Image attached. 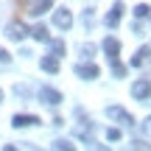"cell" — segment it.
<instances>
[{"label": "cell", "mask_w": 151, "mask_h": 151, "mask_svg": "<svg viewBox=\"0 0 151 151\" xmlns=\"http://www.w3.org/2000/svg\"><path fill=\"white\" fill-rule=\"evenodd\" d=\"M104 53H106V59L112 62V70H115V76L120 78V76H123L126 70H123V65L118 62V53H120V42H118L115 37H106V39H104Z\"/></svg>", "instance_id": "6da1fadb"}, {"label": "cell", "mask_w": 151, "mask_h": 151, "mask_svg": "<svg viewBox=\"0 0 151 151\" xmlns=\"http://www.w3.org/2000/svg\"><path fill=\"white\" fill-rule=\"evenodd\" d=\"M106 118L115 120V123H120V126H134V118H132L123 106H106Z\"/></svg>", "instance_id": "7a4b0ae2"}, {"label": "cell", "mask_w": 151, "mask_h": 151, "mask_svg": "<svg viewBox=\"0 0 151 151\" xmlns=\"http://www.w3.org/2000/svg\"><path fill=\"white\" fill-rule=\"evenodd\" d=\"M132 98H137V101L151 98V81L148 78H137L134 84H132Z\"/></svg>", "instance_id": "3957f363"}, {"label": "cell", "mask_w": 151, "mask_h": 151, "mask_svg": "<svg viewBox=\"0 0 151 151\" xmlns=\"http://www.w3.org/2000/svg\"><path fill=\"white\" fill-rule=\"evenodd\" d=\"M6 37L20 42V39H25V37H28V25H25V22H20V20L9 22V25H6Z\"/></svg>", "instance_id": "277c9868"}, {"label": "cell", "mask_w": 151, "mask_h": 151, "mask_svg": "<svg viewBox=\"0 0 151 151\" xmlns=\"http://www.w3.org/2000/svg\"><path fill=\"white\" fill-rule=\"evenodd\" d=\"M50 0H42V3H39V0H34V3H17V11H25V14H42V11H48L50 9Z\"/></svg>", "instance_id": "5b68a950"}, {"label": "cell", "mask_w": 151, "mask_h": 151, "mask_svg": "<svg viewBox=\"0 0 151 151\" xmlns=\"http://www.w3.org/2000/svg\"><path fill=\"white\" fill-rule=\"evenodd\" d=\"M53 25L62 28V31H67V28L73 25V14H70V9H56V11H53Z\"/></svg>", "instance_id": "8992f818"}, {"label": "cell", "mask_w": 151, "mask_h": 151, "mask_svg": "<svg viewBox=\"0 0 151 151\" xmlns=\"http://www.w3.org/2000/svg\"><path fill=\"white\" fill-rule=\"evenodd\" d=\"M39 101L50 104V106H59V104L65 101V95H62L59 90H50V87H42V90H39Z\"/></svg>", "instance_id": "52a82bcc"}, {"label": "cell", "mask_w": 151, "mask_h": 151, "mask_svg": "<svg viewBox=\"0 0 151 151\" xmlns=\"http://www.w3.org/2000/svg\"><path fill=\"white\" fill-rule=\"evenodd\" d=\"M37 123H42L37 115H14L11 118V126L14 129H28V126H37Z\"/></svg>", "instance_id": "ba28073f"}, {"label": "cell", "mask_w": 151, "mask_h": 151, "mask_svg": "<svg viewBox=\"0 0 151 151\" xmlns=\"http://www.w3.org/2000/svg\"><path fill=\"white\" fill-rule=\"evenodd\" d=\"M98 67L92 65V62H87V65H76V76L78 78H87V81H92V78H98Z\"/></svg>", "instance_id": "9c48e42d"}, {"label": "cell", "mask_w": 151, "mask_h": 151, "mask_svg": "<svg viewBox=\"0 0 151 151\" xmlns=\"http://www.w3.org/2000/svg\"><path fill=\"white\" fill-rule=\"evenodd\" d=\"M120 17H123V3H115L112 9H109V14H106V25L115 28V25L120 22Z\"/></svg>", "instance_id": "30bf717a"}, {"label": "cell", "mask_w": 151, "mask_h": 151, "mask_svg": "<svg viewBox=\"0 0 151 151\" xmlns=\"http://www.w3.org/2000/svg\"><path fill=\"white\" fill-rule=\"evenodd\" d=\"M28 34H31L34 39H39V42H50V34H48V28H45V25H34Z\"/></svg>", "instance_id": "8fae6325"}, {"label": "cell", "mask_w": 151, "mask_h": 151, "mask_svg": "<svg viewBox=\"0 0 151 151\" xmlns=\"http://www.w3.org/2000/svg\"><path fill=\"white\" fill-rule=\"evenodd\" d=\"M148 53H151L148 48H140V50H137L134 56H132V67H140V65H146V59H148Z\"/></svg>", "instance_id": "7c38bea8"}, {"label": "cell", "mask_w": 151, "mask_h": 151, "mask_svg": "<svg viewBox=\"0 0 151 151\" xmlns=\"http://www.w3.org/2000/svg\"><path fill=\"white\" fill-rule=\"evenodd\" d=\"M50 50H53V53H50V56H53V59H59V56H65V42H62V39H50Z\"/></svg>", "instance_id": "4fadbf2b"}, {"label": "cell", "mask_w": 151, "mask_h": 151, "mask_svg": "<svg viewBox=\"0 0 151 151\" xmlns=\"http://www.w3.org/2000/svg\"><path fill=\"white\" fill-rule=\"evenodd\" d=\"M42 70H48V73H59V59H53V56H45V59H42Z\"/></svg>", "instance_id": "5bb4252c"}, {"label": "cell", "mask_w": 151, "mask_h": 151, "mask_svg": "<svg viewBox=\"0 0 151 151\" xmlns=\"http://www.w3.org/2000/svg\"><path fill=\"white\" fill-rule=\"evenodd\" d=\"M129 151H151V143H146V140H132Z\"/></svg>", "instance_id": "9a60e30c"}, {"label": "cell", "mask_w": 151, "mask_h": 151, "mask_svg": "<svg viewBox=\"0 0 151 151\" xmlns=\"http://www.w3.org/2000/svg\"><path fill=\"white\" fill-rule=\"evenodd\" d=\"M81 56L92 59V56H95V45H92V42H84V45H81Z\"/></svg>", "instance_id": "2e32d148"}, {"label": "cell", "mask_w": 151, "mask_h": 151, "mask_svg": "<svg viewBox=\"0 0 151 151\" xmlns=\"http://www.w3.org/2000/svg\"><path fill=\"white\" fill-rule=\"evenodd\" d=\"M53 146H56V151H76L70 140H56V143H53Z\"/></svg>", "instance_id": "e0dca14e"}, {"label": "cell", "mask_w": 151, "mask_h": 151, "mask_svg": "<svg viewBox=\"0 0 151 151\" xmlns=\"http://www.w3.org/2000/svg\"><path fill=\"white\" fill-rule=\"evenodd\" d=\"M134 14H137V17H148V14H151V9H148L146 3H140V6H134Z\"/></svg>", "instance_id": "ac0fdd59"}, {"label": "cell", "mask_w": 151, "mask_h": 151, "mask_svg": "<svg viewBox=\"0 0 151 151\" xmlns=\"http://www.w3.org/2000/svg\"><path fill=\"white\" fill-rule=\"evenodd\" d=\"M120 137H123L120 129H106V140H120Z\"/></svg>", "instance_id": "d6986e66"}, {"label": "cell", "mask_w": 151, "mask_h": 151, "mask_svg": "<svg viewBox=\"0 0 151 151\" xmlns=\"http://www.w3.org/2000/svg\"><path fill=\"white\" fill-rule=\"evenodd\" d=\"M9 62H11V53L6 48H0V65H9Z\"/></svg>", "instance_id": "ffe728a7"}, {"label": "cell", "mask_w": 151, "mask_h": 151, "mask_svg": "<svg viewBox=\"0 0 151 151\" xmlns=\"http://www.w3.org/2000/svg\"><path fill=\"white\" fill-rule=\"evenodd\" d=\"M90 151H109V146H101V143H90Z\"/></svg>", "instance_id": "44dd1931"}, {"label": "cell", "mask_w": 151, "mask_h": 151, "mask_svg": "<svg viewBox=\"0 0 151 151\" xmlns=\"http://www.w3.org/2000/svg\"><path fill=\"white\" fill-rule=\"evenodd\" d=\"M143 132H146V134L151 137V118H146V120H143Z\"/></svg>", "instance_id": "7402d4cb"}, {"label": "cell", "mask_w": 151, "mask_h": 151, "mask_svg": "<svg viewBox=\"0 0 151 151\" xmlns=\"http://www.w3.org/2000/svg\"><path fill=\"white\" fill-rule=\"evenodd\" d=\"M3 151H17L14 146H11V143H9V146H3Z\"/></svg>", "instance_id": "603a6c76"}, {"label": "cell", "mask_w": 151, "mask_h": 151, "mask_svg": "<svg viewBox=\"0 0 151 151\" xmlns=\"http://www.w3.org/2000/svg\"><path fill=\"white\" fill-rule=\"evenodd\" d=\"M0 104H3V90H0Z\"/></svg>", "instance_id": "cb8c5ba5"}]
</instances>
